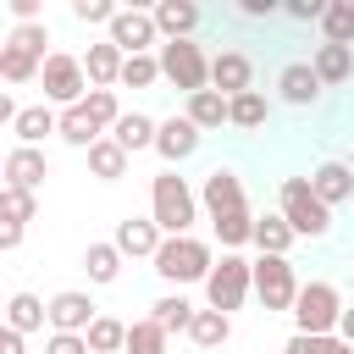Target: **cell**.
Segmentation results:
<instances>
[{
  "mask_svg": "<svg viewBox=\"0 0 354 354\" xmlns=\"http://www.w3.org/2000/svg\"><path fill=\"white\" fill-rule=\"evenodd\" d=\"M149 221L160 227V238H183L199 221V199H194V188L177 171H160L149 183Z\"/></svg>",
  "mask_w": 354,
  "mask_h": 354,
  "instance_id": "1",
  "label": "cell"
},
{
  "mask_svg": "<svg viewBox=\"0 0 354 354\" xmlns=\"http://www.w3.org/2000/svg\"><path fill=\"white\" fill-rule=\"evenodd\" d=\"M149 260H155V271H160L166 282H177V288L205 282V277H210V266H216L210 243H205V238H194V232H183V238H160V249H155Z\"/></svg>",
  "mask_w": 354,
  "mask_h": 354,
  "instance_id": "2",
  "label": "cell"
},
{
  "mask_svg": "<svg viewBox=\"0 0 354 354\" xmlns=\"http://www.w3.org/2000/svg\"><path fill=\"white\" fill-rule=\"evenodd\" d=\"M277 205H282L277 216L288 221V232H293V238H326V232H332V210L310 194V183H304V177H282Z\"/></svg>",
  "mask_w": 354,
  "mask_h": 354,
  "instance_id": "3",
  "label": "cell"
},
{
  "mask_svg": "<svg viewBox=\"0 0 354 354\" xmlns=\"http://www.w3.org/2000/svg\"><path fill=\"white\" fill-rule=\"evenodd\" d=\"M288 315H293V332H304V337H332V332H337V315H343V299H337L332 282H299Z\"/></svg>",
  "mask_w": 354,
  "mask_h": 354,
  "instance_id": "4",
  "label": "cell"
},
{
  "mask_svg": "<svg viewBox=\"0 0 354 354\" xmlns=\"http://www.w3.org/2000/svg\"><path fill=\"white\" fill-rule=\"evenodd\" d=\"M155 66H160V77H166L171 88H183V94L210 88V55H205L194 39H166V44L155 50Z\"/></svg>",
  "mask_w": 354,
  "mask_h": 354,
  "instance_id": "5",
  "label": "cell"
},
{
  "mask_svg": "<svg viewBox=\"0 0 354 354\" xmlns=\"http://www.w3.org/2000/svg\"><path fill=\"white\" fill-rule=\"evenodd\" d=\"M249 293L266 304V315H277V310H293V293H299L293 260H288V254H260V260L249 266Z\"/></svg>",
  "mask_w": 354,
  "mask_h": 354,
  "instance_id": "6",
  "label": "cell"
},
{
  "mask_svg": "<svg viewBox=\"0 0 354 354\" xmlns=\"http://www.w3.org/2000/svg\"><path fill=\"white\" fill-rule=\"evenodd\" d=\"M205 299H210V310H221L232 321V310H243V299H249V260L243 254H221L210 266V277H205Z\"/></svg>",
  "mask_w": 354,
  "mask_h": 354,
  "instance_id": "7",
  "label": "cell"
},
{
  "mask_svg": "<svg viewBox=\"0 0 354 354\" xmlns=\"http://www.w3.org/2000/svg\"><path fill=\"white\" fill-rule=\"evenodd\" d=\"M39 83H44V100L50 105H77L83 100V88H88V77H83V61L77 55H66V50H50L44 55V66H39Z\"/></svg>",
  "mask_w": 354,
  "mask_h": 354,
  "instance_id": "8",
  "label": "cell"
},
{
  "mask_svg": "<svg viewBox=\"0 0 354 354\" xmlns=\"http://www.w3.org/2000/svg\"><path fill=\"white\" fill-rule=\"evenodd\" d=\"M111 44H116L122 55H149V50H160V33H155L149 11H133V6H122V11L111 17Z\"/></svg>",
  "mask_w": 354,
  "mask_h": 354,
  "instance_id": "9",
  "label": "cell"
},
{
  "mask_svg": "<svg viewBox=\"0 0 354 354\" xmlns=\"http://www.w3.org/2000/svg\"><path fill=\"white\" fill-rule=\"evenodd\" d=\"M100 315V304L88 299V293H77V288H66V293H55V299H44V321L55 326V332H88V321Z\"/></svg>",
  "mask_w": 354,
  "mask_h": 354,
  "instance_id": "10",
  "label": "cell"
},
{
  "mask_svg": "<svg viewBox=\"0 0 354 354\" xmlns=\"http://www.w3.org/2000/svg\"><path fill=\"white\" fill-rule=\"evenodd\" d=\"M210 88H216L221 100L254 88V61H249L243 50H216V55H210Z\"/></svg>",
  "mask_w": 354,
  "mask_h": 354,
  "instance_id": "11",
  "label": "cell"
},
{
  "mask_svg": "<svg viewBox=\"0 0 354 354\" xmlns=\"http://www.w3.org/2000/svg\"><path fill=\"white\" fill-rule=\"evenodd\" d=\"M199 127L188 122V116H166V122H155V155L166 160V166H183L194 149H199Z\"/></svg>",
  "mask_w": 354,
  "mask_h": 354,
  "instance_id": "12",
  "label": "cell"
},
{
  "mask_svg": "<svg viewBox=\"0 0 354 354\" xmlns=\"http://www.w3.org/2000/svg\"><path fill=\"white\" fill-rule=\"evenodd\" d=\"M310 194L326 205V210H337V205H354V171H348V160H321L310 177Z\"/></svg>",
  "mask_w": 354,
  "mask_h": 354,
  "instance_id": "13",
  "label": "cell"
},
{
  "mask_svg": "<svg viewBox=\"0 0 354 354\" xmlns=\"http://www.w3.org/2000/svg\"><path fill=\"white\" fill-rule=\"evenodd\" d=\"M194 199L210 210V221H216V216H227V210H243V205H249V199H243V177H238V171H227V166H216Z\"/></svg>",
  "mask_w": 354,
  "mask_h": 354,
  "instance_id": "14",
  "label": "cell"
},
{
  "mask_svg": "<svg viewBox=\"0 0 354 354\" xmlns=\"http://www.w3.org/2000/svg\"><path fill=\"white\" fill-rule=\"evenodd\" d=\"M44 177H50V160H44V149H22V144H17V149L6 155V177H0L6 188L39 194V188H44Z\"/></svg>",
  "mask_w": 354,
  "mask_h": 354,
  "instance_id": "15",
  "label": "cell"
},
{
  "mask_svg": "<svg viewBox=\"0 0 354 354\" xmlns=\"http://www.w3.org/2000/svg\"><path fill=\"white\" fill-rule=\"evenodd\" d=\"M116 254L122 260H149L155 249H160V227L149 221V216H127V221H116Z\"/></svg>",
  "mask_w": 354,
  "mask_h": 354,
  "instance_id": "16",
  "label": "cell"
},
{
  "mask_svg": "<svg viewBox=\"0 0 354 354\" xmlns=\"http://www.w3.org/2000/svg\"><path fill=\"white\" fill-rule=\"evenodd\" d=\"M149 22H155L160 39H194V28L205 22V11H199L194 0H160V6L149 11Z\"/></svg>",
  "mask_w": 354,
  "mask_h": 354,
  "instance_id": "17",
  "label": "cell"
},
{
  "mask_svg": "<svg viewBox=\"0 0 354 354\" xmlns=\"http://www.w3.org/2000/svg\"><path fill=\"white\" fill-rule=\"evenodd\" d=\"M277 100H282V105H299V111L321 100V83H315L310 61H288V66L277 72Z\"/></svg>",
  "mask_w": 354,
  "mask_h": 354,
  "instance_id": "18",
  "label": "cell"
},
{
  "mask_svg": "<svg viewBox=\"0 0 354 354\" xmlns=\"http://www.w3.org/2000/svg\"><path fill=\"white\" fill-rule=\"evenodd\" d=\"M310 72H315V83H321V88H337V83H348V77H354V50H343V44H315Z\"/></svg>",
  "mask_w": 354,
  "mask_h": 354,
  "instance_id": "19",
  "label": "cell"
},
{
  "mask_svg": "<svg viewBox=\"0 0 354 354\" xmlns=\"http://www.w3.org/2000/svg\"><path fill=\"white\" fill-rule=\"evenodd\" d=\"M266 116H271V100H266L260 88H243V94H232V100H227V122H232V127H243V133H260V127H266Z\"/></svg>",
  "mask_w": 354,
  "mask_h": 354,
  "instance_id": "20",
  "label": "cell"
},
{
  "mask_svg": "<svg viewBox=\"0 0 354 354\" xmlns=\"http://www.w3.org/2000/svg\"><path fill=\"white\" fill-rule=\"evenodd\" d=\"M11 133H17L22 149H39V144L55 133V111H50V105H22L17 122H11Z\"/></svg>",
  "mask_w": 354,
  "mask_h": 354,
  "instance_id": "21",
  "label": "cell"
},
{
  "mask_svg": "<svg viewBox=\"0 0 354 354\" xmlns=\"http://www.w3.org/2000/svg\"><path fill=\"white\" fill-rule=\"evenodd\" d=\"M105 138H116L127 155H133V149H155V116H144V111H122L116 127H111Z\"/></svg>",
  "mask_w": 354,
  "mask_h": 354,
  "instance_id": "22",
  "label": "cell"
},
{
  "mask_svg": "<svg viewBox=\"0 0 354 354\" xmlns=\"http://www.w3.org/2000/svg\"><path fill=\"white\" fill-rule=\"evenodd\" d=\"M116 72H122V50H116L111 39L88 44V55H83V77H88L94 88H111V83H116Z\"/></svg>",
  "mask_w": 354,
  "mask_h": 354,
  "instance_id": "23",
  "label": "cell"
},
{
  "mask_svg": "<svg viewBox=\"0 0 354 354\" xmlns=\"http://www.w3.org/2000/svg\"><path fill=\"white\" fill-rule=\"evenodd\" d=\"M127 160H133V155H127L116 138H94V144H88V171H94L100 183H116V177H127Z\"/></svg>",
  "mask_w": 354,
  "mask_h": 354,
  "instance_id": "24",
  "label": "cell"
},
{
  "mask_svg": "<svg viewBox=\"0 0 354 354\" xmlns=\"http://www.w3.org/2000/svg\"><path fill=\"white\" fill-rule=\"evenodd\" d=\"M55 133H61V138H66V144H72V149H88V144H94V138H105V133H100V127H94V116H88V111H83V100H77V105H66V111H61V116H55Z\"/></svg>",
  "mask_w": 354,
  "mask_h": 354,
  "instance_id": "25",
  "label": "cell"
},
{
  "mask_svg": "<svg viewBox=\"0 0 354 354\" xmlns=\"http://www.w3.org/2000/svg\"><path fill=\"white\" fill-rule=\"evenodd\" d=\"M199 133H216L221 122H227V100L216 94V88H199V94H188V111H183Z\"/></svg>",
  "mask_w": 354,
  "mask_h": 354,
  "instance_id": "26",
  "label": "cell"
},
{
  "mask_svg": "<svg viewBox=\"0 0 354 354\" xmlns=\"http://www.w3.org/2000/svg\"><path fill=\"white\" fill-rule=\"evenodd\" d=\"M6 326H11L17 337L39 332V326H44V299H39V293H11V304H6Z\"/></svg>",
  "mask_w": 354,
  "mask_h": 354,
  "instance_id": "27",
  "label": "cell"
},
{
  "mask_svg": "<svg viewBox=\"0 0 354 354\" xmlns=\"http://www.w3.org/2000/svg\"><path fill=\"white\" fill-rule=\"evenodd\" d=\"M188 337H194V348H221V343L232 337V321H227L221 310H194Z\"/></svg>",
  "mask_w": 354,
  "mask_h": 354,
  "instance_id": "28",
  "label": "cell"
},
{
  "mask_svg": "<svg viewBox=\"0 0 354 354\" xmlns=\"http://www.w3.org/2000/svg\"><path fill=\"white\" fill-rule=\"evenodd\" d=\"M321 44H354V0H326V11H321Z\"/></svg>",
  "mask_w": 354,
  "mask_h": 354,
  "instance_id": "29",
  "label": "cell"
},
{
  "mask_svg": "<svg viewBox=\"0 0 354 354\" xmlns=\"http://www.w3.org/2000/svg\"><path fill=\"white\" fill-rule=\"evenodd\" d=\"M249 243H254L260 254H288V249H293V232H288V221H282V216H254Z\"/></svg>",
  "mask_w": 354,
  "mask_h": 354,
  "instance_id": "30",
  "label": "cell"
},
{
  "mask_svg": "<svg viewBox=\"0 0 354 354\" xmlns=\"http://www.w3.org/2000/svg\"><path fill=\"white\" fill-rule=\"evenodd\" d=\"M149 321L171 337V332H188V321H194V304L183 299V293H166V299H155L149 304Z\"/></svg>",
  "mask_w": 354,
  "mask_h": 354,
  "instance_id": "31",
  "label": "cell"
},
{
  "mask_svg": "<svg viewBox=\"0 0 354 354\" xmlns=\"http://www.w3.org/2000/svg\"><path fill=\"white\" fill-rule=\"evenodd\" d=\"M122 337H127V321H116V315H94L83 332L88 354H122Z\"/></svg>",
  "mask_w": 354,
  "mask_h": 354,
  "instance_id": "32",
  "label": "cell"
},
{
  "mask_svg": "<svg viewBox=\"0 0 354 354\" xmlns=\"http://www.w3.org/2000/svg\"><path fill=\"white\" fill-rule=\"evenodd\" d=\"M39 66H44V61H39L33 50H22V44H11V39L0 44V77H6V83H33Z\"/></svg>",
  "mask_w": 354,
  "mask_h": 354,
  "instance_id": "33",
  "label": "cell"
},
{
  "mask_svg": "<svg viewBox=\"0 0 354 354\" xmlns=\"http://www.w3.org/2000/svg\"><path fill=\"white\" fill-rule=\"evenodd\" d=\"M210 227H216L221 249H227V254H238V249L249 243V232H254V216H249V205H243V210H227V216H216Z\"/></svg>",
  "mask_w": 354,
  "mask_h": 354,
  "instance_id": "34",
  "label": "cell"
},
{
  "mask_svg": "<svg viewBox=\"0 0 354 354\" xmlns=\"http://www.w3.org/2000/svg\"><path fill=\"white\" fill-rule=\"evenodd\" d=\"M83 271H88V282H116V277H122L116 243H88V249H83Z\"/></svg>",
  "mask_w": 354,
  "mask_h": 354,
  "instance_id": "35",
  "label": "cell"
},
{
  "mask_svg": "<svg viewBox=\"0 0 354 354\" xmlns=\"http://www.w3.org/2000/svg\"><path fill=\"white\" fill-rule=\"evenodd\" d=\"M122 354H166V332L144 315V321H127V337H122Z\"/></svg>",
  "mask_w": 354,
  "mask_h": 354,
  "instance_id": "36",
  "label": "cell"
},
{
  "mask_svg": "<svg viewBox=\"0 0 354 354\" xmlns=\"http://www.w3.org/2000/svg\"><path fill=\"white\" fill-rule=\"evenodd\" d=\"M33 216H39V194H22V188H6V183H0V221L28 227Z\"/></svg>",
  "mask_w": 354,
  "mask_h": 354,
  "instance_id": "37",
  "label": "cell"
},
{
  "mask_svg": "<svg viewBox=\"0 0 354 354\" xmlns=\"http://www.w3.org/2000/svg\"><path fill=\"white\" fill-rule=\"evenodd\" d=\"M83 111L94 116V127H100V133H111V127H116V116H122L116 88H88V94H83Z\"/></svg>",
  "mask_w": 354,
  "mask_h": 354,
  "instance_id": "38",
  "label": "cell"
},
{
  "mask_svg": "<svg viewBox=\"0 0 354 354\" xmlns=\"http://www.w3.org/2000/svg\"><path fill=\"white\" fill-rule=\"evenodd\" d=\"M116 83H127V88H149V83H160V66H155V55H122V72H116Z\"/></svg>",
  "mask_w": 354,
  "mask_h": 354,
  "instance_id": "39",
  "label": "cell"
},
{
  "mask_svg": "<svg viewBox=\"0 0 354 354\" xmlns=\"http://www.w3.org/2000/svg\"><path fill=\"white\" fill-rule=\"evenodd\" d=\"M11 44H22V50H33V55L44 61V44H50V28H44V22H22V28H11Z\"/></svg>",
  "mask_w": 354,
  "mask_h": 354,
  "instance_id": "40",
  "label": "cell"
},
{
  "mask_svg": "<svg viewBox=\"0 0 354 354\" xmlns=\"http://www.w3.org/2000/svg\"><path fill=\"white\" fill-rule=\"evenodd\" d=\"M116 11H122V6H111V0H72V17H77V22H105V28H111Z\"/></svg>",
  "mask_w": 354,
  "mask_h": 354,
  "instance_id": "41",
  "label": "cell"
},
{
  "mask_svg": "<svg viewBox=\"0 0 354 354\" xmlns=\"http://www.w3.org/2000/svg\"><path fill=\"white\" fill-rule=\"evenodd\" d=\"M44 354H88V343H83L77 332H50V343H44Z\"/></svg>",
  "mask_w": 354,
  "mask_h": 354,
  "instance_id": "42",
  "label": "cell"
},
{
  "mask_svg": "<svg viewBox=\"0 0 354 354\" xmlns=\"http://www.w3.org/2000/svg\"><path fill=\"white\" fill-rule=\"evenodd\" d=\"M282 11H288L293 22H321V11H326V0H288Z\"/></svg>",
  "mask_w": 354,
  "mask_h": 354,
  "instance_id": "43",
  "label": "cell"
},
{
  "mask_svg": "<svg viewBox=\"0 0 354 354\" xmlns=\"http://www.w3.org/2000/svg\"><path fill=\"white\" fill-rule=\"evenodd\" d=\"M326 343H332V337H304V332H293L282 354H326Z\"/></svg>",
  "mask_w": 354,
  "mask_h": 354,
  "instance_id": "44",
  "label": "cell"
},
{
  "mask_svg": "<svg viewBox=\"0 0 354 354\" xmlns=\"http://www.w3.org/2000/svg\"><path fill=\"white\" fill-rule=\"evenodd\" d=\"M22 238H28V227H17V221H0V254L22 249Z\"/></svg>",
  "mask_w": 354,
  "mask_h": 354,
  "instance_id": "45",
  "label": "cell"
},
{
  "mask_svg": "<svg viewBox=\"0 0 354 354\" xmlns=\"http://www.w3.org/2000/svg\"><path fill=\"white\" fill-rule=\"evenodd\" d=\"M238 11H243V17H254V22H260V17H277V11H282V6H277V0H238Z\"/></svg>",
  "mask_w": 354,
  "mask_h": 354,
  "instance_id": "46",
  "label": "cell"
},
{
  "mask_svg": "<svg viewBox=\"0 0 354 354\" xmlns=\"http://www.w3.org/2000/svg\"><path fill=\"white\" fill-rule=\"evenodd\" d=\"M11 17H17V28L22 22H39V0H11Z\"/></svg>",
  "mask_w": 354,
  "mask_h": 354,
  "instance_id": "47",
  "label": "cell"
},
{
  "mask_svg": "<svg viewBox=\"0 0 354 354\" xmlns=\"http://www.w3.org/2000/svg\"><path fill=\"white\" fill-rule=\"evenodd\" d=\"M332 337H343L348 348H354V304H343V315H337V332Z\"/></svg>",
  "mask_w": 354,
  "mask_h": 354,
  "instance_id": "48",
  "label": "cell"
},
{
  "mask_svg": "<svg viewBox=\"0 0 354 354\" xmlns=\"http://www.w3.org/2000/svg\"><path fill=\"white\" fill-rule=\"evenodd\" d=\"M0 354H28V348H22V337H17L6 321H0Z\"/></svg>",
  "mask_w": 354,
  "mask_h": 354,
  "instance_id": "49",
  "label": "cell"
},
{
  "mask_svg": "<svg viewBox=\"0 0 354 354\" xmlns=\"http://www.w3.org/2000/svg\"><path fill=\"white\" fill-rule=\"evenodd\" d=\"M17 111H22V105H17V100L0 88V127H6V122H17Z\"/></svg>",
  "mask_w": 354,
  "mask_h": 354,
  "instance_id": "50",
  "label": "cell"
},
{
  "mask_svg": "<svg viewBox=\"0 0 354 354\" xmlns=\"http://www.w3.org/2000/svg\"><path fill=\"white\" fill-rule=\"evenodd\" d=\"M326 354H354V348H348L343 337H332V343H326Z\"/></svg>",
  "mask_w": 354,
  "mask_h": 354,
  "instance_id": "51",
  "label": "cell"
},
{
  "mask_svg": "<svg viewBox=\"0 0 354 354\" xmlns=\"http://www.w3.org/2000/svg\"><path fill=\"white\" fill-rule=\"evenodd\" d=\"M0 177H6V155H0Z\"/></svg>",
  "mask_w": 354,
  "mask_h": 354,
  "instance_id": "52",
  "label": "cell"
},
{
  "mask_svg": "<svg viewBox=\"0 0 354 354\" xmlns=\"http://www.w3.org/2000/svg\"><path fill=\"white\" fill-rule=\"evenodd\" d=\"M348 171H354V160H348Z\"/></svg>",
  "mask_w": 354,
  "mask_h": 354,
  "instance_id": "53",
  "label": "cell"
},
{
  "mask_svg": "<svg viewBox=\"0 0 354 354\" xmlns=\"http://www.w3.org/2000/svg\"><path fill=\"white\" fill-rule=\"evenodd\" d=\"M348 50H354V44H348Z\"/></svg>",
  "mask_w": 354,
  "mask_h": 354,
  "instance_id": "54",
  "label": "cell"
}]
</instances>
